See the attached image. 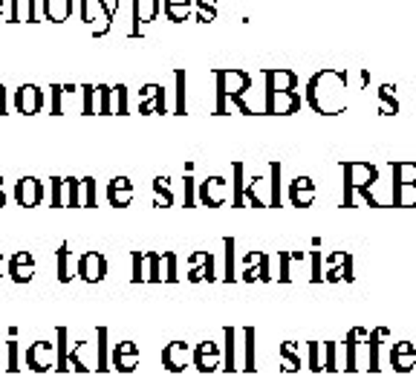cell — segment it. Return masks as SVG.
I'll list each match as a JSON object with an SVG mask.
<instances>
[{
  "mask_svg": "<svg viewBox=\"0 0 416 390\" xmlns=\"http://www.w3.org/2000/svg\"><path fill=\"white\" fill-rule=\"evenodd\" d=\"M205 200H211V203H217L220 197H223V183L220 179H211V183H205Z\"/></svg>",
  "mask_w": 416,
  "mask_h": 390,
  "instance_id": "7c38bea8",
  "label": "cell"
},
{
  "mask_svg": "<svg viewBox=\"0 0 416 390\" xmlns=\"http://www.w3.org/2000/svg\"><path fill=\"white\" fill-rule=\"evenodd\" d=\"M81 21L90 26L95 38H102V35H107L110 23H113V15L104 9L102 0H81Z\"/></svg>",
  "mask_w": 416,
  "mask_h": 390,
  "instance_id": "7a4b0ae2",
  "label": "cell"
},
{
  "mask_svg": "<svg viewBox=\"0 0 416 390\" xmlns=\"http://www.w3.org/2000/svg\"><path fill=\"white\" fill-rule=\"evenodd\" d=\"M162 3L159 0H133V26H130V35H139L142 26H148L150 21H157Z\"/></svg>",
  "mask_w": 416,
  "mask_h": 390,
  "instance_id": "3957f363",
  "label": "cell"
},
{
  "mask_svg": "<svg viewBox=\"0 0 416 390\" xmlns=\"http://www.w3.org/2000/svg\"><path fill=\"white\" fill-rule=\"evenodd\" d=\"M344 87H347V76L338 69H324L310 81V102L315 110L321 113H336L344 104Z\"/></svg>",
  "mask_w": 416,
  "mask_h": 390,
  "instance_id": "6da1fadb",
  "label": "cell"
},
{
  "mask_svg": "<svg viewBox=\"0 0 416 390\" xmlns=\"http://www.w3.org/2000/svg\"><path fill=\"white\" fill-rule=\"evenodd\" d=\"M102 3H104V9L110 12V15H116V9H119L122 0H102Z\"/></svg>",
  "mask_w": 416,
  "mask_h": 390,
  "instance_id": "2e32d148",
  "label": "cell"
},
{
  "mask_svg": "<svg viewBox=\"0 0 416 390\" xmlns=\"http://www.w3.org/2000/svg\"><path fill=\"white\" fill-rule=\"evenodd\" d=\"M3 107H6V93H3V87H0V113H3Z\"/></svg>",
  "mask_w": 416,
  "mask_h": 390,
  "instance_id": "e0dca14e",
  "label": "cell"
},
{
  "mask_svg": "<svg viewBox=\"0 0 416 390\" xmlns=\"http://www.w3.org/2000/svg\"><path fill=\"white\" fill-rule=\"evenodd\" d=\"M295 107V99L289 93H284V95H277V110H292Z\"/></svg>",
  "mask_w": 416,
  "mask_h": 390,
  "instance_id": "5bb4252c",
  "label": "cell"
},
{
  "mask_svg": "<svg viewBox=\"0 0 416 390\" xmlns=\"http://www.w3.org/2000/svg\"><path fill=\"white\" fill-rule=\"evenodd\" d=\"M9 21L12 23H35L38 0H9Z\"/></svg>",
  "mask_w": 416,
  "mask_h": 390,
  "instance_id": "277c9868",
  "label": "cell"
},
{
  "mask_svg": "<svg viewBox=\"0 0 416 390\" xmlns=\"http://www.w3.org/2000/svg\"><path fill=\"white\" fill-rule=\"evenodd\" d=\"M214 18H217L214 9H197V15H194V21H197V23H208V21H214Z\"/></svg>",
  "mask_w": 416,
  "mask_h": 390,
  "instance_id": "4fadbf2b",
  "label": "cell"
},
{
  "mask_svg": "<svg viewBox=\"0 0 416 390\" xmlns=\"http://www.w3.org/2000/svg\"><path fill=\"white\" fill-rule=\"evenodd\" d=\"M110 200H113L116 205H124L130 200V185H128V179H116L113 185H110Z\"/></svg>",
  "mask_w": 416,
  "mask_h": 390,
  "instance_id": "30bf717a",
  "label": "cell"
},
{
  "mask_svg": "<svg viewBox=\"0 0 416 390\" xmlns=\"http://www.w3.org/2000/svg\"><path fill=\"white\" fill-rule=\"evenodd\" d=\"M41 102H44V95H41V90L32 87V84H26L15 93V107L21 110V113H35V110L41 107Z\"/></svg>",
  "mask_w": 416,
  "mask_h": 390,
  "instance_id": "5b68a950",
  "label": "cell"
},
{
  "mask_svg": "<svg viewBox=\"0 0 416 390\" xmlns=\"http://www.w3.org/2000/svg\"><path fill=\"white\" fill-rule=\"evenodd\" d=\"M194 6H197V9H214L217 12V0H194Z\"/></svg>",
  "mask_w": 416,
  "mask_h": 390,
  "instance_id": "9a60e30c",
  "label": "cell"
},
{
  "mask_svg": "<svg viewBox=\"0 0 416 390\" xmlns=\"http://www.w3.org/2000/svg\"><path fill=\"white\" fill-rule=\"evenodd\" d=\"M44 18L52 23H64L73 15V0H44Z\"/></svg>",
  "mask_w": 416,
  "mask_h": 390,
  "instance_id": "8992f818",
  "label": "cell"
},
{
  "mask_svg": "<svg viewBox=\"0 0 416 390\" xmlns=\"http://www.w3.org/2000/svg\"><path fill=\"white\" fill-rule=\"evenodd\" d=\"M6 15V6H0V18H3Z\"/></svg>",
  "mask_w": 416,
  "mask_h": 390,
  "instance_id": "ac0fdd59",
  "label": "cell"
},
{
  "mask_svg": "<svg viewBox=\"0 0 416 390\" xmlns=\"http://www.w3.org/2000/svg\"><path fill=\"white\" fill-rule=\"evenodd\" d=\"M292 200L301 203V205L312 200V188H310L307 179H298V183H295V188H292Z\"/></svg>",
  "mask_w": 416,
  "mask_h": 390,
  "instance_id": "8fae6325",
  "label": "cell"
},
{
  "mask_svg": "<svg viewBox=\"0 0 416 390\" xmlns=\"http://www.w3.org/2000/svg\"><path fill=\"white\" fill-rule=\"evenodd\" d=\"M0 6H3V0H0Z\"/></svg>",
  "mask_w": 416,
  "mask_h": 390,
  "instance_id": "d6986e66",
  "label": "cell"
},
{
  "mask_svg": "<svg viewBox=\"0 0 416 390\" xmlns=\"http://www.w3.org/2000/svg\"><path fill=\"white\" fill-rule=\"evenodd\" d=\"M217 78H220V95H226V93L238 95L240 90L249 87V76L238 73V69H231V73H217Z\"/></svg>",
  "mask_w": 416,
  "mask_h": 390,
  "instance_id": "52a82bcc",
  "label": "cell"
},
{
  "mask_svg": "<svg viewBox=\"0 0 416 390\" xmlns=\"http://www.w3.org/2000/svg\"><path fill=\"white\" fill-rule=\"evenodd\" d=\"M191 9H194V0H165L162 12L171 23H183L191 18Z\"/></svg>",
  "mask_w": 416,
  "mask_h": 390,
  "instance_id": "ba28073f",
  "label": "cell"
},
{
  "mask_svg": "<svg viewBox=\"0 0 416 390\" xmlns=\"http://www.w3.org/2000/svg\"><path fill=\"white\" fill-rule=\"evenodd\" d=\"M15 197H18L21 205H35L41 200V183L38 179H21Z\"/></svg>",
  "mask_w": 416,
  "mask_h": 390,
  "instance_id": "9c48e42d",
  "label": "cell"
}]
</instances>
